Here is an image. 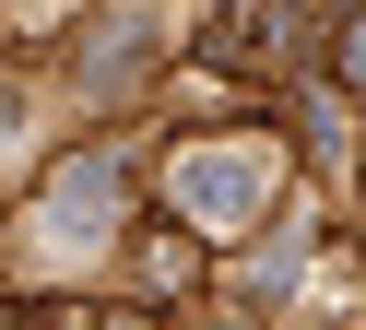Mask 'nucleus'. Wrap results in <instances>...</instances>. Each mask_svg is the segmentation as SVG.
I'll use <instances>...</instances> for the list:
<instances>
[{
    "label": "nucleus",
    "mask_w": 366,
    "mask_h": 330,
    "mask_svg": "<svg viewBox=\"0 0 366 330\" xmlns=\"http://www.w3.org/2000/svg\"><path fill=\"white\" fill-rule=\"evenodd\" d=\"M177 201H189L201 224H237V212L260 201V165H248V154H189V165H177Z\"/></svg>",
    "instance_id": "1"
}]
</instances>
